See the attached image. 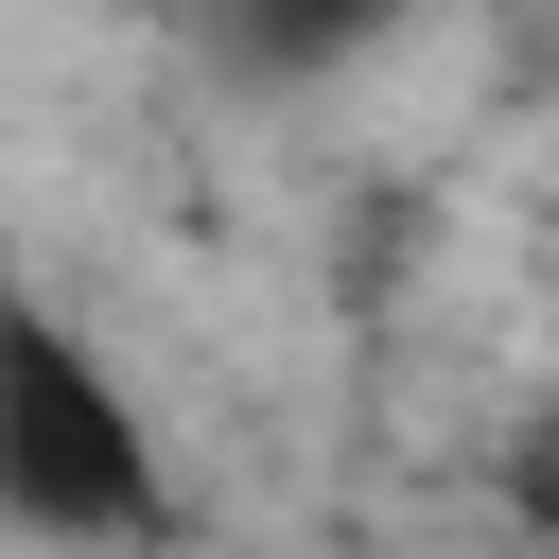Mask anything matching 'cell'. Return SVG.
<instances>
[{"instance_id": "cell-1", "label": "cell", "mask_w": 559, "mask_h": 559, "mask_svg": "<svg viewBox=\"0 0 559 559\" xmlns=\"http://www.w3.org/2000/svg\"><path fill=\"white\" fill-rule=\"evenodd\" d=\"M0 542L35 559H157L175 542V454L140 419V384L0 280Z\"/></svg>"}, {"instance_id": "cell-2", "label": "cell", "mask_w": 559, "mask_h": 559, "mask_svg": "<svg viewBox=\"0 0 559 559\" xmlns=\"http://www.w3.org/2000/svg\"><path fill=\"white\" fill-rule=\"evenodd\" d=\"M419 0H192V35L227 52V87H332L402 35Z\"/></svg>"}, {"instance_id": "cell-3", "label": "cell", "mask_w": 559, "mask_h": 559, "mask_svg": "<svg viewBox=\"0 0 559 559\" xmlns=\"http://www.w3.org/2000/svg\"><path fill=\"white\" fill-rule=\"evenodd\" d=\"M507 524H542V542H559V402H524V419H507Z\"/></svg>"}]
</instances>
